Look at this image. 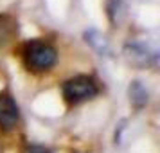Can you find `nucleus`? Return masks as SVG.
Returning <instances> with one entry per match:
<instances>
[{"label":"nucleus","instance_id":"nucleus-4","mask_svg":"<svg viewBox=\"0 0 160 153\" xmlns=\"http://www.w3.org/2000/svg\"><path fill=\"white\" fill-rule=\"evenodd\" d=\"M20 123V108L9 92H0V130L15 131Z\"/></svg>","mask_w":160,"mask_h":153},{"label":"nucleus","instance_id":"nucleus-2","mask_svg":"<svg viewBox=\"0 0 160 153\" xmlns=\"http://www.w3.org/2000/svg\"><path fill=\"white\" fill-rule=\"evenodd\" d=\"M61 94H63V99L70 106L72 105H81V103L90 101V99L97 97V94H99V85H97V81L92 76L78 74L74 78H68L61 85Z\"/></svg>","mask_w":160,"mask_h":153},{"label":"nucleus","instance_id":"nucleus-6","mask_svg":"<svg viewBox=\"0 0 160 153\" xmlns=\"http://www.w3.org/2000/svg\"><path fill=\"white\" fill-rule=\"evenodd\" d=\"M128 95H130V103L135 110H142L149 103V90L140 79H133L128 87Z\"/></svg>","mask_w":160,"mask_h":153},{"label":"nucleus","instance_id":"nucleus-8","mask_svg":"<svg viewBox=\"0 0 160 153\" xmlns=\"http://www.w3.org/2000/svg\"><path fill=\"white\" fill-rule=\"evenodd\" d=\"M124 13H126V6H124L122 0H108L106 15H108V20L113 27L121 23V18L124 16Z\"/></svg>","mask_w":160,"mask_h":153},{"label":"nucleus","instance_id":"nucleus-5","mask_svg":"<svg viewBox=\"0 0 160 153\" xmlns=\"http://www.w3.org/2000/svg\"><path fill=\"white\" fill-rule=\"evenodd\" d=\"M20 33V25L16 16L11 13H0V47H6L15 42Z\"/></svg>","mask_w":160,"mask_h":153},{"label":"nucleus","instance_id":"nucleus-1","mask_svg":"<svg viewBox=\"0 0 160 153\" xmlns=\"http://www.w3.org/2000/svg\"><path fill=\"white\" fill-rule=\"evenodd\" d=\"M23 63L31 72H47L58 63V49L42 38H34L23 43Z\"/></svg>","mask_w":160,"mask_h":153},{"label":"nucleus","instance_id":"nucleus-3","mask_svg":"<svg viewBox=\"0 0 160 153\" xmlns=\"http://www.w3.org/2000/svg\"><path fill=\"white\" fill-rule=\"evenodd\" d=\"M124 58L128 59L131 65L138 67V69H146V67H157L158 52L148 43L130 42V43L124 45Z\"/></svg>","mask_w":160,"mask_h":153},{"label":"nucleus","instance_id":"nucleus-9","mask_svg":"<svg viewBox=\"0 0 160 153\" xmlns=\"http://www.w3.org/2000/svg\"><path fill=\"white\" fill-rule=\"evenodd\" d=\"M23 153H52L47 146H42V144H29L25 146Z\"/></svg>","mask_w":160,"mask_h":153},{"label":"nucleus","instance_id":"nucleus-7","mask_svg":"<svg viewBox=\"0 0 160 153\" xmlns=\"http://www.w3.org/2000/svg\"><path fill=\"white\" fill-rule=\"evenodd\" d=\"M83 38H85V42H87V43L90 45L97 54H101V56H110V54H112V49H110L108 40H106L104 34H101L97 29L85 31Z\"/></svg>","mask_w":160,"mask_h":153}]
</instances>
